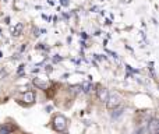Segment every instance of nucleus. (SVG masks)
<instances>
[{
	"mask_svg": "<svg viewBox=\"0 0 159 134\" xmlns=\"http://www.w3.org/2000/svg\"><path fill=\"white\" fill-rule=\"evenodd\" d=\"M55 128L57 131H60V133H63V131H66L67 128V120L64 116H57L55 119Z\"/></svg>",
	"mask_w": 159,
	"mask_h": 134,
	"instance_id": "f257e3e1",
	"label": "nucleus"
},
{
	"mask_svg": "<svg viewBox=\"0 0 159 134\" xmlns=\"http://www.w3.org/2000/svg\"><path fill=\"white\" fill-rule=\"evenodd\" d=\"M106 103H108V108H109V109H114L116 106H119V103H120V96H119L117 94H110V95H108Z\"/></svg>",
	"mask_w": 159,
	"mask_h": 134,
	"instance_id": "f03ea898",
	"label": "nucleus"
},
{
	"mask_svg": "<svg viewBox=\"0 0 159 134\" xmlns=\"http://www.w3.org/2000/svg\"><path fill=\"white\" fill-rule=\"evenodd\" d=\"M159 131V122L156 119H152L148 123V133L149 134H158Z\"/></svg>",
	"mask_w": 159,
	"mask_h": 134,
	"instance_id": "7ed1b4c3",
	"label": "nucleus"
},
{
	"mask_svg": "<svg viewBox=\"0 0 159 134\" xmlns=\"http://www.w3.org/2000/svg\"><path fill=\"white\" fill-rule=\"evenodd\" d=\"M108 89L106 88H99L98 89V98H99L102 102H106V99H108Z\"/></svg>",
	"mask_w": 159,
	"mask_h": 134,
	"instance_id": "20e7f679",
	"label": "nucleus"
},
{
	"mask_svg": "<svg viewBox=\"0 0 159 134\" xmlns=\"http://www.w3.org/2000/svg\"><path fill=\"white\" fill-rule=\"evenodd\" d=\"M24 100L27 103H32L33 100H35V94H33L32 91H28L24 94Z\"/></svg>",
	"mask_w": 159,
	"mask_h": 134,
	"instance_id": "39448f33",
	"label": "nucleus"
},
{
	"mask_svg": "<svg viewBox=\"0 0 159 134\" xmlns=\"http://www.w3.org/2000/svg\"><path fill=\"white\" fill-rule=\"evenodd\" d=\"M22 28H24L22 22H18V24H17L15 27H14V29H13V35H14V36L20 35V34H21V31H22Z\"/></svg>",
	"mask_w": 159,
	"mask_h": 134,
	"instance_id": "423d86ee",
	"label": "nucleus"
},
{
	"mask_svg": "<svg viewBox=\"0 0 159 134\" xmlns=\"http://www.w3.org/2000/svg\"><path fill=\"white\" fill-rule=\"evenodd\" d=\"M11 133V128L8 126H0V134H10Z\"/></svg>",
	"mask_w": 159,
	"mask_h": 134,
	"instance_id": "0eeeda50",
	"label": "nucleus"
},
{
	"mask_svg": "<svg viewBox=\"0 0 159 134\" xmlns=\"http://www.w3.org/2000/svg\"><path fill=\"white\" fill-rule=\"evenodd\" d=\"M92 89V84L91 83H84L82 84V91L84 92H89Z\"/></svg>",
	"mask_w": 159,
	"mask_h": 134,
	"instance_id": "6e6552de",
	"label": "nucleus"
},
{
	"mask_svg": "<svg viewBox=\"0 0 159 134\" xmlns=\"http://www.w3.org/2000/svg\"><path fill=\"white\" fill-rule=\"evenodd\" d=\"M33 83H35L36 85H38L39 88H42V89H46V88H47V84H43V83H41V81H39V80H35V81H33Z\"/></svg>",
	"mask_w": 159,
	"mask_h": 134,
	"instance_id": "1a4fd4ad",
	"label": "nucleus"
},
{
	"mask_svg": "<svg viewBox=\"0 0 159 134\" xmlns=\"http://www.w3.org/2000/svg\"><path fill=\"white\" fill-rule=\"evenodd\" d=\"M123 113V109H117L116 110V113H113V117H117V116H120V114Z\"/></svg>",
	"mask_w": 159,
	"mask_h": 134,
	"instance_id": "9d476101",
	"label": "nucleus"
},
{
	"mask_svg": "<svg viewBox=\"0 0 159 134\" xmlns=\"http://www.w3.org/2000/svg\"><path fill=\"white\" fill-rule=\"evenodd\" d=\"M61 4H63V6H68V0H61Z\"/></svg>",
	"mask_w": 159,
	"mask_h": 134,
	"instance_id": "9b49d317",
	"label": "nucleus"
},
{
	"mask_svg": "<svg viewBox=\"0 0 159 134\" xmlns=\"http://www.w3.org/2000/svg\"><path fill=\"white\" fill-rule=\"evenodd\" d=\"M33 35H35V36H39V31L35 29V34H33Z\"/></svg>",
	"mask_w": 159,
	"mask_h": 134,
	"instance_id": "f8f14e48",
	"label": "nucleus"
}]
</instances>
